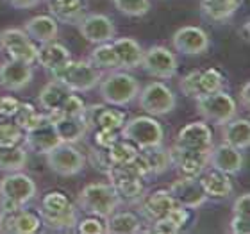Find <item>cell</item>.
I'll use <instances>...</instances> for the list:
<instances>
[{
  "label": "cell",
  "mask_w": 250,
  "mask_h": 234,
  "mask_svg": "<svg viewBox=\"0 0 250 234\" xmlns=\"http://www.w3.org/2000/svg\"><path fill=\"white\" fill-rule=\"evenodd\" d=\"M107 154H109V159L113 165H125V163L134 161L136 157L140 156V149H138L134 143H130L129 140H125V138L120 136V138L107 149Z\"/></svg>",
  "instance_id": "37"
},
{
  "label": "cell",
  "mask_w": 250,
  "mask_h": 234,
  "mask_svg": "<svg viewBox=\"0 0 250 234\" xmlns=\"http://www.w3.org/2000/svg\"><path fill=\"white\" fill-rule=\"evenodd\" d=\"M77 202L84 213L105 220L120 208L124 198L118 195L111 182H93L83 188Z\"/></svg>",
  "instance_id": "1"
},
{
  "label": "cell",
  "mask_w": 250,
  "mask_h": 234,
  "mask_svg": "<svg viewBox=\"0 0 250 234\" xmlns=\"http://www.w3.org/2000/svg\"><path fill=\"white\" fill-rule=\"evenodd\" d=\"M175 147L193 150H211L213 149V130L206 122H191L177 132Z\"/></svg>",
  "instance_id": "17"
},
{
  "label": "cell",
  "mask_w": 250,
  "mask_h": 234,
  "mask_svg": "<svg viewBox=\"0 0 250 234\" xmlns=\"http://www.w3.org/2000/svg\"><path fill=\"white\" fill-rule=\"evenodd\" d=\"M225 75L220 72L218 68H206L200 70L198 75V84H200V95L204 93H214L225 88Z\"/></svg>",
  "instance_id": "39"
},
{
  "label": "cell",
  "mask_w": 250,
  "mask_h": 234,
  "mask_svg": "<svg viewBox=\"0 0 250 234\" xmlns=\"http://www.w3.org/2000/svg\"><path fill=\"white\" fill-rule=\"evenodd\" d=\"M249 31H250V23H249V20L243 23V29H241V38L245 40V42H249Z\"/></svg>",
  "instance_id": "53"
},
{
  "label": "cell",
  "mask_w": 250,
  "mask_h": 234,
  "mask_svg": "<svg viewBox=\"0 0 250 234\" xmlns=\"http://www.w3.org/2000/svg\"><path fill=\"white\" fill-rule=\"evenodd\" d=\"M168 191L177 206L188 209H198L208 200V195L204 193L198 177H181L170 184Z\"/></svg>",
  "instance_id": "13"
},
{
  "label": "cell",
  "mask_w": 250,
  "mask_h": 234,
  "mask_svg": "<svg viewBox=\"0 0 250 234\" xmlns=\"http://www.w3.org/2000/svg\"><path fill=\"white\" fill-rule=\"evenodd\" d=\"M200 186H202L204 193L208 195V198H227L232 193V182H230L229 175L220 170L211 168L209 172L204 170L202 175L198 177Z\"/></svg>",
  "instance_id": "25"
},
{
  "label": "cell",
  "mask_w": 250,
  "mask_h": 234,
  "mask_svg": "<svg viewBox=\"0 0 250 234\" xmlns=\"http://www.w3.org/2000/svg\"><path fill=\"white\" fill-rule=\"evenodd\" d=\"M140 66L143 68L150 77L168 81V79L175 77L179 63H177V58H175V54L170 52L167 47L154 45V47H150L148 50L143 52V59H141Z\"/></svg>",
  "instance_id": "9"
},
{
  "label": "cell",
  "mask_w": 250,
  "mask_h": 234,
  "mask_svg": "<svg viewBox=\"0 0 250 234\" xmlns=\"http://www.w3.org/2000/svg\"><path fill=\"white\" fill-rule=\"evenodd\" d=\"M230 233L234 234H249L250 233V216L234 214L230 220Z\"/></svg>",
  "instance_id": "49"
},
{
  "label": "cell",
  "mask_w": 250,
  "mask_h": 234,
  "mask_svg": "<svg viewBox=\"0 0 250 234\" xmlns=\"http://www.w3.org/2000/svg\"><path fill=\"white\" fill-rule=\"evenodd\" d=\"M177 204L173 200L168 190H157V191L146 195L140 204V218H143L148 224H154L157 220L165 218L170 209L175 208Z\"/></svg>",
  "instance_id": "18"
},
{
  "label": "cell",
  "mask_w": 250,
  "mask_h": 234,
  "mask_svg": "<svg viewBox=\"0 0 250 234\" xmlns=\"http://www.w3.org/2000/svg\"><path fill=\"white\" fill-rule=\"evenodd\" d=\"M45 118H47L45 113H42L40 109H36V106L29 104V102H20L16 113L13 115L15 124L18 125L23 132L36 129L38 125H42L43 122H45Z\"/></svg>",
  "instance_id": "34"
},
{
  "label": "cell",
  "mask_w": 250,
  "mask_h": 234,
  "mask_svg": "<svg viewBox=\"0 0 250 234\" xmlns=\"http://www.w3.org/2000/svg\"><path fill=\"white\" fill-rule=\"evenodd\" d=\"M77 25H79V32L83 34L84 40L93 43V45L107 43L115 40L116 27H115V21L111 20L109 16L100 15V13L84 15Z\"/></svg>",
  "instance_id": "11"
},
{
  "label": "cell",
  "mask_w": 250,
  "mask_h": 234,
  "mask_svg": "<svg viewBox=\"0 0 250 234\" xmlns=\"http://www.w3.org/2000/svg\"><path fill=\"white\" fill-rule=\"evenodd\" d=\"M89 163L93 165V168H97L102 173H107L111 170V167H113L109 154H107V149H102V147L97 145L89 150Z\"/></svg>",
  "instance_id": "43"
},
{
  "label": "cell",
  "mask_w": 250,
  "mask_h": 234,
  "mask_svg": "<svg viewBox=\"0 0 250 234\" xmlns=\"http://www.w3.org/2000/svg\"><path fill=\"white\" fill-rule=\"evenodd\" d=\"M100 97L107 106L125 107L140 93V83L127 72H113L99 83Z\"/></svg>",
  "instance_id": "3"
},
{
  "label": "cell",
  "mask_w": 250,
  "mask_h": 234,
  "mask_svg": "<svg viewBox=\"0 0 250 234\" xmlns=\"http://www.w3.org/2000/svg\"><path fill=\"white\" fill-rule=\"evenodd\" d=\"M47 120L54 125V129L58 132L61 143H77L86 136L89 130V124L86 120V115L79 116H66L62 115L61 109H54L45 113Z\"/></svg>",
  "instance_id": "10"
},
{
  "label": "cell",
  "mask_w": 250,
  "mask_h": 234,
  "mask_svg": "<svg viewBox=\"0 0 250 234\" xmlns=\"http://www.w3.org/2000/svg\"><path fill=\"white\" fill-rule=\"evenodd\" d=\"M32 77H34L32 64L15 59H7L0 64V88L7 91H21L31 84Z\"/></svg>",
  "instance_id": "16"
},
{
  "label": "cell",
  "mask_w": 250,
  "mask_h": 234,
  "mask_svg": "<svg viewBox=\"0 0 250 234\" xmlns=\"http://www.w3.org/2000/svg\"><path fill=\"white\" fill-rule=\"evenodd\" d=\"M18 106H20V102L15 97H11V95H5V97L0 95V120L11 118L16 113Z\"/></svg>",
  "instance_id": "48"
},
{
  "label": "cell",
  "mask_w": 250,
  "mask_h": 234,
  "mask_svg": "<svg viewBox=\"0 0 250 234\" xmlns=\"http://www.w3.org/2000/svg\"><path fill=\"white\" fill-rule=\"evenodd\" d=\"M70 59H72L70 50L58 42H48V43H43V45L38 47L36 63L42 68L48 70V72L58 70L59 66H62V64H64L66 61H70Z\"/></svg>",
  "instance_id": "24"
},
{
  "label": "cell",
  "mask_w": 250,
  "mask_h": 234,
  "mask_svg": "<svg viewBox=\"0 0 250 234\" xmlns=\"http://www.w3.org/2000/svg\"><path fill=\"white\" fill-rule=\"evenodd\" d=\"M232 214H243V216H250V195L243 193L236 198L232 204Z\"/></svg>",
  "instance_id": "50"
},
{
  "label": "cell",
  "mask_w": 250,
  "mask_h": 234,
  "mask_svg": "<svg viewBox=\"0 0 250 234\" xmlns=\"http://www.w3.org/2000/svg\"><path fill=\"white\" fill-rule=\"evenodd\" d=\"M38 214L48 229L52 231H72L79 222V211L75 206H70L66 209H58V211H48V209H38Z\"/></svg>",
  "instance_id": "26"
},
{
  "label": "cell",
  "mask_w": 250,
  "mask_h": 234,
  "mask_svg": "<svg viewBox=\"0 0 250 234\" xmlns=\"http://www.w3.org/2000/svg\"><path fill=\"white\" fill-rule=\"evenodd\" d=\"M77 231L81 234H102L105 233V224L102 222V218L89 214L88 218H83L77 222Z\"/></svg>",
  "instance_id": "46"
},
{
  "label": "cell",
  "mask_w": 250,
  "mask_h": 234,
  "mask_svg": "<svg viewBox=\"0 0 250 234\" xmlns=\"http://www.w3.org/2000/svg\"><path fill=\"white\" fill-rule=\"evenodd\" d=\"M23 141H25L27 149H31V150L36 152V154H43V156H45L47 152L52 150L54 147H58L59 143H61L58 132L54 129V125L50 124L47 118H45V122H43L42 125H38L36 129L27 130Z\"/></svg>",
  "instance_id": "21"
},
{
  "label": "cell",
  "mask_w": 250,
  "mask_h": 234,
  "mask_svg": "<svg viewBox=\"0 0 250 234\" xmlns=\"http://www.w3.org/2000/svg\"><path fill=\"white\" fill-rule=\"evenodd\" d=\"M222 127H224V132H222L224 143L234 147L241 152L250 147V122L247 118H236L234 116Z\"/></svg>",
  "instance_id": "27"
},
{
  "label": "cell",
  "mask_w": 250,
  "mask_h": 234,
  "mask_svg": "<svg viewBox=\"0 0 250 234\" xmlns=\"http://www.w3.org/2000/svg\"><path fill=\"white\" fill-rule=\"evenodd\" d=\"M120 136L134 143L138 149H148V147L161 145L165 138L163 125L156 120V116L141 115L130 120H125L124 127L120 129Z\"/></svg>",
  "instance_id": "4"
},
{
  "label": "cell",
  "mask_w": 250,
  "mask_h": 234,
  "mask_svg": "<svg viewBox=\"0 0 250 234\" xmlns=\"http://www.w3.org/2000/svg\"><path fill=\"white\" fill-rule=\"evenodd\" d=\"M209 167L227 175H236L243 168V154L227 143H220L216 147L213 145L209 152Z\"/></svg>",
  "instance_id": "19"
},
{
  "label": "cell",
  "mask_w": 250,
  "mask_h": 234,
  "mask_svg": "<svg viewBox=\"0 0 250 234\" xmlns=\"http://www.w3.org/2000/svg\"><path fill=\"white\" fill-rule=\"evenodd\" d=\"M241 106L245 109H250V83H245L241 86V95H240Z\"/></svg>",
  "instance_id": "52"
},
{
  "label": "cell",
  "mask_w": 250,
  "mask_h": 234,
  "mask_svg": "<svg viewBox=\"0 0 250 234\" xmlns=\"http://www.w3.org/2000/svg\"><path fill=\"white\" fill-rule=\"evenodd\" d=\"M86 120H88L89 127H97V129H113L120 130L125 124V113L120 109H113L111 106L105 104H93L86 106Z\"/></svg>",
  "instance_id": "20"
},
{
  "label": "cell",
  "mask_w": 250,
  "mask_h": 234,
  "mask_svg": "<svg viewBox=\"0 0 250 234\" xmlns=\"http://www.w3.org/2000/svg\"><path fill=\"white\" fill-rule=\"evenodd\" d=\"M70 206H72V202H70V198H68L66 193L58 191V190L45 193L42 198V209H48V211L66 209V208H70Z\"/></svg>",
  "instance_id": "42"
},
{
  "label": "cell",
  "mask_w": 250,
  "mask_h": 234,
  "mask_svg": "<svg viewBox=\"0 0 250 234\" xmlns=\"http://www.w3.org/2000/svg\"><path fill=\"white\" fill-rule=\"evenodd\" d=\"M23 31H25V34L34 43L43 45V43H48V42H56L59 27H58V21L54 20L50 15H38L25 21Z\"/></svg>",
  "instance_id": "23"
},
{
  "label": "cell",
  "mask_w": 250,
  "mask_h": 234,
  "mask_svg": "<svg viewBox=\"0 0 250 234\" xmlns=\"http://www.w3.org/2000/svg\"><path fill=\"white\" fill-rule=\"evenodd\" d=\"M105 233L109 234H136L143 231V222L136 213L120 211L113 213L105 218Z\"/></svg>",
  "instance_id": "29"
},
{
  "label": "cell",
  "mask_w": 250,
  "mask_h": 234,
  "mask_svg": "<svg viewBox=\"0 0 250 234\" xmlns=\"http://www.w3.org/2000/svg\"><path fill=\"white\" fill-rule=\"evenodd\" d=\"M0 197L13 198L25 206L36 197V182L27 173H21L20 170L7 172V175L0 181Z\"/></svg>",
  "instance_id": "15"
},
{
  "label": "cell",
  "mask_w": 250,
  "mask_h": 234,
  "mask_svg": "<svg viewBox=\"0 0 250 234\" xmlns=\"http://www.w3.org/2000/svg\"><path fill=\"white\" fill-rule=\"evenodd\" d=\"M198 75H200V70H193V72H189L188 75H184V77L181 79L179 88H181L183 95H186V97H193V99H197L198 95H200Z\"/></svg>",
  "instance_id": "44"
},
{
  "label": "cell",
  "mask_w": 250,
  "mask_h": 234,
  "mask_svg": "<svg viewBox=\"0 0 250 234\" xmlns=\"http://www.w3.org/2000/svg\"><path fill=\"white\" fill-rule=\"evenodd\" d=\"M52 79H58L73 93H84L91 91L99 86L102 73L99 68H95L89 61H66L58 70H54Z\"/></svg>",
  "instance_id": "2"
},
{
  "label": "cell",
  "mask_w": 250,
  "mask_h": 234,
  "mask_svg": "<svg viewBox=\"0 0 250 234\" xmlns=\"http://www.w3.org/2000/svg\"><path fill=\"white\" fill-rule=\"evenodd\" d=\"M172 45L177 52L184 54V56H200V54L208 52L211 42L204 29L186 25L175 31V34L172 36Z\"/></svg>",
  "instance_id": "14"
},
{
  "label": "cell",
  "mask_w": 250,
  "mask_h": 234,
  "mask_svg": "<svg viewBox=\"0 0 250 234\" xmlns=\"http://www.w3.org/2000/svg\"><path fill=\"white\" fill-rule=\"evenodd\" d=\"M59 109H61L62 115H66V116H79L86 113V104H84V100L81 99L79 95H75L72 91V93L66 97V100L62 102V106Z\"/></svg>",
  "instance_id": "45"
},
{
  "label": "cell",
  "mask_w": 250,
  "mask_h": 234,
  "mask_svg": "<svg viewBox=\"0 0 250 234\" xmlns=\"http://www.w3.org/2000/svg\"><path fill=\"white\" fill-rule=\"evenodd\" d=\"M0 48L9 59L34 64L36 63L38 45L27 36L23 29H5L0 32Z\"/></svg>",
  "instance_id": "8"
},
{
  "label": "cell",
  "mask_w": 250,
  "mask_h": 234,
  "mask_svg": "<svg viewBox=\"0 0 250 234\" xmlns=\"http://www.w3.org/2000/svg\"><path fill=\"white\" fill-rule=\"evenodd\" d=\"M89 63L99 70H115L120 68V61L116 56V50L113 47V43H99L97 47L89 54Z\"/></svg>",
  "instance_id": "35"
},
{
  "label": "cell",
  "mask_w": 250,
  "mask_h": 234,
  "mask_svg": "<svg viewBox=\"0 0 250 234\" xmlns=\"http://www.w3.org/2000/svg\"><path fill=\"white\" fill-rule=\"evenodd\" d=\"M140 156L143 157L150 175H161L172 167V152L170 149L163 147V143L156 147H148V149H141Z\"/></svg>",
  "instance_id": "31"
},
{
  "label": "cell",
  "mask_w": 250,
  "mask_h": 234,
  "mask_svg": "<svg viewBox=\"0 0 250 234\" xmlns=\"http://www.w3.org/2000/svg\"><path fill=\"white\" fill-rule=\"evenodd\" d=\"M43 225L40 214L34 211L21 208L20 211L15 213L13 218V233L15 234H34L40 231V227Z\"/></svg>",
  "instance_id": "38"
},
{
  "label": "cell",
  "mask_w": 250,
  "mask_h": 234,
  "mask_svg": "<svg viewBox=\"0 0 250 234\" xmlns=\"http://www.w3.org/2000/svg\"><path fill=\"white\" fill-rule=\"evenodd\" d=\"M170 152H172V167L177 168L181 177H200L204 170L209 168L211 150H193L173 145Z\"/></svg>",
  "instance_id": "12"
},
{
  "label": "cell",
  "mask_w": 250,
  "mask_h": 234,
  "mask_svg": "<svg viewBox=\"0 0 250 234\" xmlns=\"http://www.w3.org/2000/svg\"><path fill=\"white\" fill-rule=\"evenodd\" d=\"M47 5L54 20L66 25H77L86 15L84 0H47Z\"/></svg>",
  "instance_id": "22"
},
{
  "label": "cell",
  "mask_w": 250,
  "mask_h": 234,
  "mask_svg": "<svg viewBox=\"0 0 250 234\" xmlns=\"http://www.w3.org/2000/svg\"><path fill=\"white\" fill-rule=\"evenodd\" d=\"M120 138V130L113 129H97L95 130V145L102 149H109Z\"/></svg>",
  "instance_id": "47"
},
{
  "label": "cell",
  "mask_w": 250,
  "mask_h": 234,
  "mask_svg": "<svg viewBox=\"0 0 250 234\" xmlns=\"http://www.w3.org/2000/svg\"><path fill=\"white\" fill-rule=\"evenodd\" d=\"M47 165L54 173L61 177H72L83 172L86 157L73 143H59L52 150L45 154Z\"/></svg>",
  "instance_id": "7"
},
{
  "label": "cell",
  "mask_w": 250,
  "mask_h": 234,
  "mask_svg": "<svg viewBox=\"0 0 250 234\" xmlns=\"http://www.w3.org/2000/svg\"><path fill=\"white\" fill-rule=\"evenodd\" d=\"M198 115L202 116L204 122L214 125H225L229 120H232L238 113V106L234 99L225 89L214 91V93L198 95L195 99Z\"/></svg>",
  "instance_id": "5"
},
{
  "label": "cell",
  "mask_w": 250,
  "mask_h": 234,
  "mask_svg": "<svg viewBox=\"0 0 250 234\" xmlns=\"http://www.w3.org/2000/svg\"><path fill=\"white\" fill-rule=\"evenodd\" d=\"M243 0H202V15L211 21H225L240 9Z\"/></svg>",
  "instance_id": "32"
},
{
  "label": "cell",
  "mask_w": 250,
  "mask_h": 234,
  "mask_svg": "<svg viewBox=\"0 0 250 234\" xmlns=\"http://www.w3.org/2000/svg\"><path fill=\"white\" fill-rule=\"evenodd\" d=\"M70 93H72V91H70L64 84L59 83L58 79H52V81H48L42 88V91L38 95V104H40V107H42L45 113L59 109Z\"/></svg>",
  "instance_id": "30"
},
{
  "label": "cell",
  "mask_w": 250,
  "mask_h": 234,
  "mask_svg": "<svg viewBox=\"0 0 250 234\" xmlns=\"http://www.w3.org/2000/svg\"><path fill=\"white\" fill-rule=\"evenodd\" d=\"M27 150L23 147H0V170L2 172H18L25 167Z\"/></svg>",
  "instance_id": "36"
},
{
  "label": "cell",
  "mask_w": 250,
  "mask_h": 234,
  "mask_svg": "<svg viewBox=\"0 0 250 234\" xmlns=\"http://www.w3.org/2000/svg\"><path fill=\"white\" fill-rule=\"evenodd\" d=\"M113 47L116 50L120 66L125 70H132V68H140L141 59H143V48L134 38H118L113 40Z\"/></svg>",
  "instance_id": "28"
},
{
  "label": "cell",
  "mask_w": 250,
  "mask_h": 234,
  "mask_svg": "<svg viewBox=\"0 0 250 234\" xmlns=\"http://www.w3.org/2000/svg\"><path fill=\"white\" fill-rule=\"evenodd\" d=\"M40 2L42 0H5V4H9L15 9H32L40 5Z\"/></svg>",
  "instance_id": "51"
},
{
  "label": "cell",
  "mask_w": 250,
  "mask_h": 234,
  "mask_svg": "<svg viewBox=\"0 0 250 234\" xmlns=\"http://www.w3.org/2000/svg\"><path fill=\"white\" fill-rule=\"evenodd\" d=\"M136 99H138L140 109H143L146 115L150 116L168 115L177 106V97L172 91V88H168L167 84L159 83V81L146 84L145 88L138 93Z\"/></svg>",
  "instance_id": "6"
},
{
  "label": "cell",
  "mask_w": 250,
  "mask_h": 234,
  "mask_svg": "<svg viewBox=\"0 0 250 234\" xmlns=\"http://www.w3.org/2000/svg\"><path fill=\"white\" fill-rule=\"evenodd\" d=\"M25 138V132L15 124V120H0V147H16Z\"/></svg>",
  "instance_id": "40"
},
{
  "label": "cell",
  "mask_w": 250,
  "mask_h": 234,
  "mask_svg": "<svg viewBox=\"0 0 250 234\" xmlns=\"http://www.w3.org/2000/svg\"><path fill=\"white\" fill-rule=\"evenodd\" d=\"M113 4L122 15L130 18L145 16L150 11V0H113Z\"/></svg>",
  "instance_id": "41"
},
{
  "label": "cell",
  "mask_w": 250,
  "mask_h": 234,
  "mask_svg": "<svg viewBox=\"0 0 250 234\" xmlns=\"http://www.w3.org/2000/svg\"><path fill=\"white\" fill-rule=\"evenodd\" d=\"M109 181L124 200H134V198L143 197V181L145 179H141V177L113 175L109 177Z\"/></svg>",
  "instance_id": "33"
}]
</instances>
